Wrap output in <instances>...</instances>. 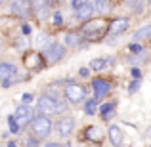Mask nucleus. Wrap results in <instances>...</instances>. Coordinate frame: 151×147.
I'll return each mask as SVG.
<instances>
[{
    "label": "nucleus",
    "mask_w": 151,
    "mask_h": 147,
    "mask_svg": "<svg viewBox=\"0 0 151 147\" xmlns=\"http://www.w3.org/2000/svg\"><path fill=\"white\" fill-rule=\"evenodd\" d=\"M15 118H17V122L21 126H25V124H29L31 120H35V109L31 105H25V103H23V105H19L17 109H15V115H14Z\"/></svg>",
    "instance_id": "nucleus-5"
},
{
    "label": "nucleus",
    "mask_w": 151,
    "mask_h": 147,
    "mask_svg": "<svg viewBox=\"0 0 151 147\" xmlns=\"http://www.w3.org/2000/svg\"><path fill=\"white\" fill-rule=\"evenodd\" d=\"M149 37H151V25H145V27H142V29H138L136 33H134V42H142Z\"/></svg>",
    "instance_id": "nucleus-17"
},
{
    "label": "nucleus",
    "mask_w": 151,
    "mask_h": 147,
    "mask_svg": "<svg viewBox=\"0 0 151 147\" xmlns=\"http://www.w3.org/2000/svg\"><path fill=\"white\" fill-rule=\"evenodd\" d=\"M37 109L40 115H46V117H50V115H55L59 113V101L55 99L54 96H40L38 98V103H37Z\"/></svg>",
    "instance_id": "nucleus-2"
},
{
    "label": "nucleus",
    "mask_w": 151,
    "mask_h": 147,
    "mask_svg": "<svg viewBox=\"0 0 151 147\" xmlns=\"http://www.w3.org/2000/svg\"><path fill=\"white\" fill-rule=\"evenodd\" d=\"M65 96L71 103H81L82 99L86 98V88L82 84H67L65 86Z\"/></svg>",
    "instance_id": "nucleus-4"
},
{
    "label": "nucleus",
    "mask_w": 151,
    "mask_h": 147,
    "mask_svg": "<svg viewBox=\"0 0 151 147\" xmlns=\"http://www.w3.org/2000/svg\"><path fill=\"white\" fill-rule=\"evenodd\" d=\"M31 31H33L31 25H23V34H31Z\"/></svg>",
    "instance_id": "nucleus-34"
},
{
    "label": "nucleus",
    "mask_w": 151,
    "mask_h": 147,
    "mask_svg": "<svg viewBox=\"0 0 151 147\" xmlns=\"http://www.w3.org/2000/svg\"><path fill=\"white\" fill-rule=\"evenodd\" d=\"M109 141L115 147H119V145L122 143V132H121L119 126H111V128H109Z\"/></svg>",
    "instance_id": "nucleus-14"
},
{
    "label": "nucleus",
    "mask_w": 151,
    "mask_h": 147,
    "mask_svg": "<svg viewBox=\"0 0 151 147\" xmlns=\"http://www.w3.org/2000/svg\"><path fill=\"white\" fill-rule=\"evenodd\" d=\"M38 44L46 50V48H50V46L54 44V40H52V37L48 33H40V34H38Z\"/></svg>",
    "instance_id": "nucleus-23"
},
{
    "label": "nucleus",
    "mask_w": 151,
    "mask_h": 147,
    "mask_svg": "<svg viewBox=\"0 0 151 147\" xmlns=\"http://www.w3.org/2000/svg\"><path fill=\"white\" fill-rule=\"evenodd\" d=\"M86 4V0H71V6H73V10H78V8H82Z\"/></svg>",
    "instance_id": "nucleus-28"
},
{
    "label": "nucleus",
    "mask_w": 151,
    "mask_h": 147,
    "mask_svg": "<svg viewBox=\"0 0 151 147\" xmlns=\"http://www.w3.org/2000/svg\"><path fill=\"white\" fill-rule=\"evenodd\" d=\"M73 128H75V120L71 117H65V118H61V120L58 122V132H59V136H63V138L71 136Z\"/></svg>",
    "instance_id": "nucleus-11"
},
{
    "label": "nucleus",
    "mask_w": 151,
    "mask_h": 147,
    "mask_svg": "<svg viewBox=\"0 0 151 147\" xmlns=\"http://www.w3.org/2000/svg\"><path fill=\"white\" fill-rule=\"evenodd\" d=\"M86 140H94V141H101V138H103V134H101V130L98 128V126H90V128H86Z\"/></svg>",
    "instance_id": "nucleus-18"
},
{
    "label": "nucleus",
    "mask_w": 151,
    "mask_h": 147,
    "mask_svg": "<svg viewBox=\"0 0 151 147\" xmlns=\"http://www.w3.org/2000/svg\"><path fill=\"white\" fill-rule=\"evenodd\" d=\"M27 0H14V4H12V11L17 15H27V6H25Z\"/></svg>",
    "instance_id": "nucleus-20"
},
{
    "label": "nucleus",
    "mask_w": 151,
    "mask_h": 147,
    "mask_svg": "<svg viewBox=\"0 0 151 147\" xmlns=\"http://www.w3.org/2000/svg\"><path fill=\"white\" fill-rule=\"evenodd\" d=\"M96 10V4H94V0H86V4L82 8H78V10H75V19L77 21H88V19H92V14Z\"/></svg>",
    "instance_id": "nucleus-6"
},
{
    "label": "nucleus",
    "mask_w": 151,
    "mask_h": 147,
    "mask_svg": "<svg viewBox=\"0 0 151 147\" xmlns=\"http://www.w3.org/2000/svg\"><path fill=\"white\" fill-rule=\"evenodd\" d=\"M81 34H82V38H86L90 42H100L109 34V23L103 17H92L82 23Z\"/></svg>",
    "instance_id": "nucleus-1"
},
{
    "label": "nucleus",
    "mask_w": 151,
    "mask_h": 147,
    "mask_svg": "<svg viewBox=\"0 0 151 147\" xmlns=\"http://www.w3.org/2000/svg\"><path fill=\"white\" fill-rule=\"evenodd\" d=\"M31 4H33V10L38 14V17L44 19L46 15H48L50 11V0H31Z\"/></svg>",
    "instance_id": "nucleus-12"
},
{
    "label": "nucleus",
    "mask_w": 151,
    "mask_h": 147,
    "mask_svg": "<svg viewBox=\"0 0 151 147\" xmlns=\"http://www.w3.org/2000/svg\"><path fill=\"white\" fill-rule=\"evenodd\" d=\"M147 2H149V4H151V0H147Z\"/></svg>",
    "instance_id": "nucleus-38"
},
{
    "label": "nucleus",
    "mask_w": 151,
    "mask_h": 147,
    "mask_svg": "<svg viewBox=\"0 0 151 147\" xmlns=\"http://www.w3.org/2000/svg\"><path fill=\"white\" fill-rule=\"evenodd\" d=\"M140 86H142V80H132L130 82V86H128V92H138V90H140Z\"/></svg>",
    "instance_id": "nucleus-26"
},
{
    "label": "nucleus",
    "mask_w": 151,
    "mask_h": 147,
    "mask_svg": "<svg viewBox=\"0 0 151 147\" xmlns=\"http://www.w3.org/2000/svg\"><path fill=\"white\" fill-rule=\"evenodd\" d=\"M126 29H128V19H126V17H115L113 21L109 23V37L122 34Z\"/></svg>",
    "instance_id": "nucleus-10"
},
{
    "label": "nucleus",
    "mask_w": 151,
    "mask_h": 147,
    "mask_svg": "<svg viewBox=\"0 0 151 147\" xmlns=\"http://www.w3.org/2000/svg\"><path fill=\"white\" fill-rule=\"evenodd\" d=\"M107 65H111V61H107L105 57H96L90 61V69L92 71H103Z\"/></svg>",
    "instance_id": "nucleus-19"
},
{
    "label": "nucleus",
    "mask_w": 151,
    "mask_h": 147,
    "mask_svg": "<svg viewBox=\"0 0 151 147\" xmlns=\"http://www.w3.org/2000/svg\"><path fill=\"white\" fill-rule=\"evenodd\" d=\"M92 90H94V98L101 99L111 92V82L103 80V78H94L92 80Z\"/></svg>",
    "instance_id": "nucleus-7"
},
{
    "label": "nucleus",
    "mask_w": 151,
    "mask_h": 147,
    "mask_svg": "<svg viewBox=\"0 0 151 147\" xmlns=\"http://www.w3.org/2000/svg\"><path fill=\"white\" fill-rule=\"evenodd\" d=\"M94 4H96V10L100 11V14H109V10H111V4H109V0H94Z\"/></svg>",
    "instance_id": "nucleus-21"
},
{
    "label": "nucleus",
    "mask_w": 151,
    "mask_h": 147,
    "mask_svg": "<svg viewBox=\"0 0 151 147\" xmlns=\"http://www.w3.org/2000/svg\"><path fill=\"white\" fill-rule=\"evenodd\" d=\"M33 98H35V96H33V94H23V98H21V101H23V103H25V105H29V103H31V101H33Z\"/></svg>",
    "instance_id": "nucleus-31"
},
{
    "label": "nucleus",
    "mask_w": 151,
    "mask_h": 147,
    "mask_svg": "<svg viewBox=\"0 0 151 147\" xmlns=\"http://www.w3.org/2000/svg\"><path fill=\"white\" fill-rule=\"evenodd\" d=\"M67 109V105H65V103H63V101H59V113H63V111H65Z\"/></svg>",
    "instance_id": "nucleus-35"
},
{
    "label": "nucleus",
    "mask_w": 151,
    "mask_h": 147,
    "mask_svg": "<svg viewBox=\"0 0 151 147\" xmlns=\"http://www.w3.org/2000/svg\"><path fill=\"white\" fill-rule=\"evenodd\" d=\"M8 147H19L17 143H14V141H10V143H8Z\"/></svg>",
    "instance_id": "nucleus-37"
},
{
    "label": "nucleus",
    "mask_w": 151,
    "mask_h": 147,
    "mask_svg": "<svg viewBox=\"0 0 151 147\" xmlns=\"http://www.w3.org/2000/svg\"><path fill=\"white\" fill-rule=\"evenodd\" d=\"M100 113H101V118L103 120H109V118L115 117V103H103L100 107Z\"/></svg>",
    "instance_id": "nucleus-15"
},
{
    "label": "nucleus",
    "mask_w": 151,
    "mask_h": 147,
    "mask_svg": "<svg viewBox=\"0 0 151 147\" xmlns=\"http://www.w3.org/2000/svg\"><path fill=\"white\" fill-rule=\"evenodd\" d=\"M128 8L132 10V14H142L144 11V0H130Z\"/></svg>",
    "instance_id": "nucleus-24"
},
{
    "label": "nucleus",
    "mask_w": 151,
    "mask_h": 147,
    "mask_svg": "<svg viewBox=\"0 0 151 147\" xmlns=\"http://www.w3.org/2000/svg\"><path fill=\"white\" fill-rule=\"evenodd\" d=\"M81 42H82V34H81V33H67V34H65V44H67V46H73V48H77Z\"/></svg>",
    "instance_id": "nucleus-16"
},
{
    "label": "nucleus",
    "mask_w": 151,
    "mask_h": 147,
    "mask_svg": "<svg viewBox=\"0 0 151 147\" xmlns=\"http://www.w3.org/2000/svg\"><path fill=\"white\" fill-rule=\"evenodd\" d=\"M65 55V48H63L59 42H54V44L50 46V48H46L44 50V57L48 59L50 63H55V61H59V59Z\"/></svg>",
    "instance_id": "nucleus-9"
},
{
    "label": "nucleus",
    "mask_w": 151,
    "mask_h": 147,
    "mask_svg": "<svg viewBox=\"0 0 151 147\" xmlns=\"http://www.w3.org/2000/svg\"><path fill=\"white\" fill-rule=\"evenodd\" d=\"M44 147H61V145H59V143H46Z\"/></svg>",
    "instance_id": "nucleus-36"
},
{
    "label": "nucleus",
    "mask_w": 151,
    "mask_h": 147,
    "mask_svg": "<svg viewBox=\"0 0 151 147\" xmlns=\"http://www.w3.org/2000/svg\"><path fill=\"white\" fill-rule=\"evenodd\" d=\"M44 55H40L38 52H29V54H25V59H23V63H25V67H29L31 71H37L40 69L42 65H44Z\"/></svg>",
    "instance_id": "nucleus-8"
},
{
    "label": "nucleus",
    "mask_w": 151,
    "mask_h": 147,
    "mask_svg": "<svg viewBox=\"0 0 151 147\" xmlns=\"http://www.w3.org/2000/svg\"><path fill=\"white\" fill-rule=\"evenodd\" d=\"M78 77L88 78V77H90V69H88V67H82V69H78Z\"/></svg>",
    "instance_id": "nucleus-30"
},
{
    "label": "nucleus",
    "mask_w": 151,
    "mask_h": 147,
    "mask_svg": "<svg viewBox=\"0 0 151 147\" xmlns=\"http://www.w3.org/2000/svg\"><path fill=\"white\" fill-rule=\"evenodd\" d=\"M132 78L134 80H142V71L140 69H132Z\"/></svg>",
    "instance_id": "nucleus-32"
},
{
    "label": "nucleus",
    "mask_w": 151,
    "mask_h": 147,
    "mask_svg": "<svg viewBox=\"0 0 151 147\" xmlns=\"http://www.w3.org/2000/svg\"><path fill=\"white\" fill-rule=\"evenodd\" d=\"M37 143H38L37 138H27V145L29 147H37Z\"/></svg>",
    "instance_id": "nucleus-33"
},
{
    "label": "nucleus",
    "mask_w": 151,
    "mask_h": 147,
    "mask_svg": "<svg viewBox=\"0 0 151 147\" xmlns=\"http://www.w3.org/2000/svg\"><path fill=\"white\" fill-rule=\"evenodd\" d=\"M8 128H10L12 134H17L19 128H21V124L17 122V118H15L14 115H10V117H8Z\"/></svg>",
    "instance_id": "nucleus-25"
},
{
    "label": "nucleus",
    "mask_w": 151,
    "mask_h": 147,
    "mask_svg": "<svg viewBox=\"0 0 151 147\" xmlns=\"http://www.w3.org/2000/svg\"><path fill=\"white\" fill-rule=\"evenodd\" d=\"M84 113L86 115H96L98 113V99H88V101L84 103Z\"/></svg>",
    "instance_id": "nucleus-22"
},
{
    "label": "nucleus",
    "mask_w": 151,
    "mask_h": 147,
    "mask_svg": "<svg viewBox=\"0 0 151 147\" xmlns=\"http://www.w3.org/2000/svg\"><path fill=\"white\" fill-rule=\"evenodd\" d=\"M61 23H63L61 11H55V14H54V25H61Z\"/></svg>",
    "instance_id": "nucleus-29"
},
{
    "label": "nucleus",
    "mask_w": 151,
    "mask_h": 147,
    "mask_svg": "<svg viewBox=\"0 0 151 147\" xmlns=\"http://www.w3.org/2000/svg\"><path fill=\"white\" fill-rule=\"evenodd\" d=\"M15 73H17V69H15V65H12V63L4 61L2 65H0V78H2V80H8V78L14 77Z\"/></svg>",
    "instance_id": "nucleus-13"
},
{
    "label": "nucleus",
    "mask_w": 151,
    "mask_h": 147,
    "mask_svg": "<svg viewBox=\"0 0 151 147\" xmlns=\"http://www.w3.org/2000/svg\"><path fill=\"white\" fill-rule=\"evenodd\" d=\"M27 2H29V0H27Z\"/></svg>",
    "instance_id": "nucleus-39"
},
{
    "label": "nucleus",
    "mask_w": 151,
    "mask_h": 147,
    "mask_svg": "<svg viewBox=\"0 0 151 147\" xmlns=\"http://www.w3.org/2000/svg\"><path fill=\"white\" fill-rule=\"evenodd\" d=\"M128 50L132 52V54H142V52H144V48H142V44H136V42H132V44L128 46Z\"/></svg>",
    "instance_id": "nucleus-27"
},
{
    "label": "nucleus",
    "mask_w": 151,
    "mask_h": 147,
    "mask_svg": "<svg viewBox=\"0 0 151 147\" xmlns=\"http://www.w3.org/2000/svg\"><path fill=\"white\" fill-rule=\"evenodd\" d=\"M33 132L37 138H48L52 132V120L46 115H40L33 120Z\"/></svg>",
    "instance_id": "nucleus-3"
}]
</instances>
